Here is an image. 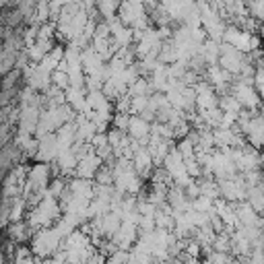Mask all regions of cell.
Returning a JSON list of instances; mask_svg holds the SVG:
<instances>
[{
    "label": "cell",
    "mask_w": 264,
    "mask_h": 264,
    "mask_svg": "<svg viewBox=\"0 0 264 264\" xmlns=\"http://www.w3.org/2000/svg\"><path fill=\"white\" fill-rule=\"evenodd\" d=\"M103 167V159L97 155V153H89L85 159L79 161V167H77V176L83 178V180H91L99 174V169Z\"/></svg>",
    "instance_id": "1"
},
{
    "label": "cell",
    "mask_w": 264,
    "mask_h": 264,
    "mask_svg": "<svg viewBox=\"0 0 264 264\" xmlns=\"http://www.w3.org/2000/svg\"><path fill=\"white\" fill-rule=\"evenodd\" d=\"M151 126L147 120H143L141 116H130V124H128V137L135 141H143L147 137H151Z\"/></svg>",
    "instance_id": "2"
},
{
    "label": "cell",
    "mask_w": 264,
    "mask_h": 264,
    "mask_svg": "<svg viewBox=\"0 0 264 264\" xmlns=\"http://www.w3.org/2000/svg\"><path fill=\"white\" fill-rule=\"evenodd\" d=\"M248 202L256 213H264V192L260 190V186L256 188H248Z\"/></svg>",
    "instance_id": "3"
},
{
    "label": "cell",
    "mask_w": 264,
    "mask_h": 264,
    "mask_svg": "<svg viewBox=\"0 0 264 264\" xmlns=\"http://www.w3.org/2000/svg\"><path fill=\"white\" fill-rule=\"evenodd\" d=\"M52 85H56L62 91H68L70 89V77H68V72H62V70L52 72Z\"/></svg>",
    "instance_id": "4"
}]
</instances>
